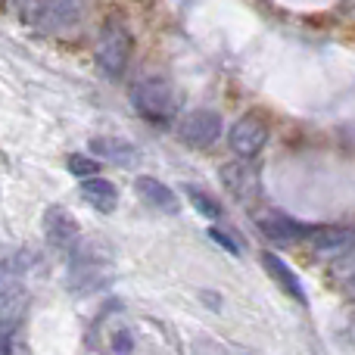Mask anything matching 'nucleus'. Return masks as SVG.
<instances>
[{
	"label": "nucleus",
	"instance_id": "obj_1",
	"mask_svg": "<svg viewBox=\"0 0 355 355\" xmlns=\"http://www.w3.org/2000/svg\"><path fill=\"white\" fill-rule=\"evenodd\" d=\"M131 103L150 122H172L181 112V91L168 78H147L135 85Z\"/></svg>",
	"mask_w": 355,
	"mask_h": 355
},
{
	"label": "nucleus",
	"instance_id": "obj_2",
	"mask_svg": "<svg viewBox=\"0 0 355 355\" xmlns=\"http://www.w3.org/2000/svg\"><path fill=\"white\" fill-rule=\"evenodd\" d=\"M128 60H131V35L125 31V25L106 22L103 35L97 41V66L110 78H119L125 72V66H128Z\"/></svg>",
	"mask_w": 355,
	"mask_h": 355
},
{
	"label": "nucleus",
	"instance_id": "obj_3",
	"mask_svg": "<svg viewBox=\"0 0 355 355\" xmlns=\"http://www.w3.org/2000/svg\"><path fill=\"white\" fill-rule=\"evenodd\" d=\"M106 268V262H100L97 246L78 243L72 250V262H69V287H75L78 293H87L91 287H100V271Z\"/></svg>",
	"mask_w": 355,
	"mask_h": 355
},
{
	"label": "nucleus",
	"instance_id": "obj_4",
	"mask_svg": "<svg viewBox=\"0 0 355 355\" xmlns=\"http://www.w3.org/2000/svg\"><path fill=\"white\" fill-rule=\"evenodd\" d=\"M178 135H181V141L190 144V147H212L221 137V116L212 110H193L181 119Z\"/></svg>",
	"mask_w": 355,
	"mask_h": 355
},
{
	"label": "nucleus",
	"instance_id": "obj_5",
	"mask_svg": "<svg viewBox=\"0 0 355 355\" xmlns=\"http://www.w3.org/2000/svg\"><path fill=\"white\" fill-rule=\"evenodd\" d=\"M44 237L56 250H75L81 243V227L72 218V212L62 206H47L44 209Z\"/></svg>",
	"mask_w": 355,
	"mask_h": 355
},
{
	"label": "nucleus",
	"instance_id": "obj_6",
	"mask_svg": "<svg viewBox=\"0 0 355 355\" xmlns=\"http://www.w3.org/2000/svg\"><path fill=\"white\" fill-rule=\"evenodd\" d=\"M265 141H268V128L252 116L234 122L231 135H227V144H231V150L240 156V159H252V156H259L262 147H265Z\"/></svg>",
	"mask_w": 355,
	"mask_h": 355
},
{
	"label": "nucleus",
	"instance_id": "obj_7",
	"mask_svg": "<svg viewBox=\"0 0 355 355\" xmlns=\"http://www.w3.org/2000/svg\"><path fill=\"white\" fill-rule=\"evenodd\" d=\"M135 190H137V196H141V200L147 202L150 209H156V212H162V215H178V212H181L178 193H175L172 187H166L159 178L141 175V178L135 181Z\"/></svg>",
	"mask_w": 355,
	"mask_h": 355
},
{
	"label": "nucleus",
	"instance_id": "obj_8",
	"mask_svg": "<svg viewBox=\"0 0 355 355\" xmlns=\"http://www.w3.org/2000/svg\"><path fill=\"white\" fill-rule=\"evenodd\" d=\"M262 268L271 275V281L277 284V287L284 290V293L290 296V300H296L300 306H306L309 302V296H306V290H302V281L296 277V271L290 268L287 262H284L281 256H275V252H262Z\"/></svg>",
	"mask_w": 355,
	"mask_h": 355
},
{
	"label": "nucleus",
	"instance_id": "obj_9",
	"mask_svg": "<svg viewBox=\"0 0 355 355\" xmlns=\"http://www.w3.org/2000/svg\"><path fill=\"white\" fill-rule=\"evenodd\" d=\"M91 153L100 162H112V166H122V168L137 166V159H141V153L128 141H119V137H94Z\"/></svg>",
	"mask_w": 355,
	"mask_h": 355
},
{
	"label": "nucleus",
	"instance_id": "obj_10",
	"mask_svg": "<svg viewBox=\"0 0 355 355\" xmlns=\"http://www.w3.org/2000/svg\"><path fill=\"white\" fill-rule=\"evenodd\" d=\"M81 196H85V202L91 209H97V212L103 215H112L119 206V190L112 181H106V178H85L81 181Z\"/></svg>",
	"mask_w": 355,
	"mask_h": 355
},
{
	"label": "nucleus",
	"instance_id": "obj_11",
	"mask_svg": "<svg viewBox=\"0 0 355 355\" xmlns=\"http://www.w3.org/2000/svg\"><path fill=\"white\" fill-rule=\"evenodd\" d=\"M85 10H87V0H50L47 12H44V22H47V28H69V25L81 22Z\"/></svg>",
	"mask_w": 355,
	"mask_h": 355
},
{
	"label": "nucleus",
	"instance_id": "obj_12",
	"mask_svg": "<svg viewBox=\"0 0 355 355\" xmlns=\"http://www.w3.org/2000/svg\"><path fill=\"white\" fill-rule=\"evenodd\" d=\"M259 225H262V231L268 234L275 243H293V240H300V237H309V231H312V227L300 225V221L287 218V215H281V212L268 215V218L259 221Z\"/></svg>",
	"mask_w": 355,
	"mask_h": 355
},
{
	"label": "nucleus",
	"instance_id": "obj_13",
	"mask_svg": "<svg viewBox=\"0 0 355 355\" xmlns=\"http://www.w3.org/2000/svg\"><path fill=\"white\" fill-rule=\"evenodd\" d=\"M221 181H225V187L231 190L237 200H250V196L256 193V187H259L256 172H252V168H246V162H231V166H225Z\"/></svg>",
	"mask_w": 355,
	"mask_h": 355
},
{
	"label": "nucleus",
	"instance_id": "obj_14",
	"mask_svg": "<svg viewBox=\"0 0 355 355\" xmlns=\"http://www.w3.org/2000/svg\"><path fill=\"white\" fill-rule=\"evenodd\" d=\"M306 240L318 252H337L349 243V231H343V227H312Z\"/></svg>",
	"mask_w": 355,
	"mask_h": 355
},
{
	"label": "nucleus",
	"instance_id": "obj_15",
	"mask_svg": "<svg viewBox=\"0 0 355 355\" xmlns=\"http://www.w3.org/2000/svg\"><path fill=\"white\" fill-rule=\"evenodd\" d=\"M187 190V200H190V206L196 209V215H206V218H221V206L212 200L209 193H202V190H196V187H184Z\"/></svg>",
	"mask_w": 355,
	"mask_h": 355
},
{
	"label": "nucleus",
	"instance_id": "obj_16",
	"mask_svg": "<svg viewBox=\"0 0 355 355\" xmlns=\"http://www.w3.org/2000/svg\"><path fill=\"white\" fill-rule=\"evenodd\" d=\"M66 168L72 175H78L81 181H85V178H97L100 175V159L97 156H85V153H72L69 156V162H66Z\"/></svg>",
	"mask_w": 355,
	"mask_h": 355
},
{
	"label": "nucleus",
	"instance_id": "obj_17",
	"mask_svg": "<svg viewBox=\"0 0 355 355\" xmlns=\"http://www.w3.org/2000/svg\"><path fill=\"white\" fill-rule=\"evenodd\" d=\"M47 0H19V16L22 19H37V16H44V12H47Z\"/></svg>",
	"mask_w": 355,
	"mask_h": 355
},
{
	"label": "nucleus",
	"instance_id": "obj_18",
	"mask_svg": "<svg viewBox=\"0 0 355 355\" xmlns=\"http://www.w3.org/2000/svg\"><path fill=\"white\" fill-rule=\"evenodd\" d=\"M209 237H212L218 246H225V250L231 252V256H240V246L234 243V237H231V234H225L221 227H209Z\"/></svg>",
	"mask_w": 355,
	"mask_h": 355
},
{
	"label": "nucleus",
	"instance_id": "obj_19",
	"mask_svg": "<svg viewBox=\"0 0 355 355\" xmlns=\"http://www.w3.org/2000/svg\"><path fill=\"white\" fill-rule=\"evenodd\" d=\"M112 340H116V343H112V346H116V352H122V355H128L131 349H135V337H131L128 327L116 331V337H112Z\"/></svg>",
	"mask_w": 355,
	"mask_h": 355
},
{
	"label": "nucleus",
	"instance_id": "obj_20",
	"mask_svg": "<svg viewBox=\"0 0 355 355\" xmlns=\"http://www.w3.org/2000/svg\"><path fill=\"white\" fill-rule=\"evenodd\" d=\"M346 296H349V300H355V275L349 277V281H346Z\"/></svg>",
	"mask_w": 355,
	"mask_h": 355
}]
</instances>
